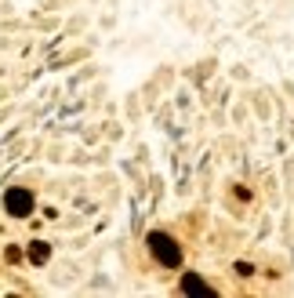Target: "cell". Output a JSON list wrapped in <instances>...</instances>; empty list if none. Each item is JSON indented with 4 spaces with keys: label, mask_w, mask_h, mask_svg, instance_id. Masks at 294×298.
<instances>
[{
    "label": "cell",
    "mask_w": 294,
    "mask_h": 298,
    "mask_svg": "<svg viewBox=\"0 0 294 298\" xmlns=\"http://www.w3.org/2000/svg\"><path fill=\"white\" fill-rule=\"evenodd\" d=\"M185 291H207L200 280H193V276H185Z\"/></svg>",
    "instance_id": "4"
},
{
    "label": "cell",
    "mask_w": 294,
    "mask_h": 298,
    "mask_svg": "<svg viewBox=\"0 0 294 298\" xmlns=\"http://www.w3.org/2000/svg\"><path fill=\"white\" fill-rule=\"evenodd\" d=\"M4 204H8V211H11V215H18V218H22V215H29V211H33V196H29L26 189H11Z\"/></svg>",
    "instance_id": "2"
},
{
    "label": "cell",
    "mask_w": 294,
    "mask_h": 298,
    "mask_svg": "<svg viewBox=\"0 0 294 298\" xmlns=\"http://www.w3.org/2000/svg\"><path fill=\"white\" fill-rule=\"evenodd\" d=\"M29 254H33V262H44V259H48V244H33Z\"/></svg>",
    "instance_id": "3"
},
{
    "label": "cell",
    "mask_w": 294,
    "mask_h": 298,
    "mask_svg": "<svg viewBox=\"0 0 294 298\" xmlns=\"http://www.w3.org/2000/svg\"><path fill=\"white\" fill-rule=\"evenodd\" d=\"M149 244H153V254H156L163 266H178V262H182V251L175 247V240L167 236V233H153Z\"/></svg>",
    "instance_id": "1"
}]
</instances>
